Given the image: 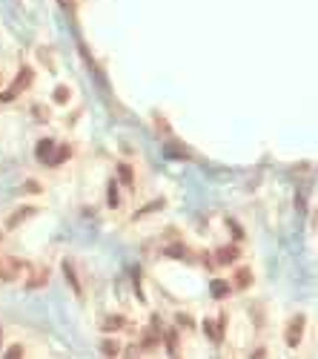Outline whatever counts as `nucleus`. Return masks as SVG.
<instances>
[{
    "label": "nucleus",
    "mask_w": 318,
    "mask_h": 359,
    "mask_svg": "<svg viewBox=\"0 0 318 359\" xmlns=\"http://www.w3.org/2000/svg\"><path fill=\"white\" fill-rule=\"evenodd\" d=\"M301 336H304V316L298 313L290 325H287L284 339H287V345H290V348H298V345H301Z\"/></svg>",
    "instance_id": "obj_1"
},
{
    "label": "nucleus",
    "mask_w": 318,
    "mask_h": 359,
    "mask_svg": "<svg viewBox=\"0 0 318 359\" xmlns=\"http://www.w3.org/2000/svg\"><path fill=\"white\" fill-rule=\"evenodd\" d=\"M63 273H66V279H69V287L78 293V296H83V287H80V279L78 273H75V267H72V261H63Z\"/></svg>",
    "instance_id": "obj_2"
},
{
    "label": "nucleus",
    "mask_w": 318,
    "mask_h": 359,
    "mask_svg": "<svg viewBox=\"0 0 318 359\" xmlns=\"http://www.w3.org/2000/svg\"><path fill=\"white\" fill-rule=\"evenodd\" d=\"M29 83H32V69H29V66H23V69H20V78L15 81V86H12V92L18 95V92H23V89H26Z\"/></svg>",
    "instance_id": "obj_3"
},
{
    "label": "nucleus",
    "mask_w": 318,
    "mask_h": 359,
    "mask_svg": "<svg viewBox=\"0 0 318 359\" xmlns=\"http://www.w3.org/2000/svg\"><path fill=\"white\" fill-rule=\"evenodd\" d=\"M209 290H212V296H215V299H227V296H230V290H232V287L227 285V282H221V279H215Z\"/></svg>",
    "instance_id": "obj_4"
},
{
    "label": "nucleus",
    "mask_w": 318,
    "mask_h": 359,
    "mask_svg": "<svg viewBox=\"0 0 318 359\" xmlns=\"http://www.w3.org/2000/svg\"><path fill=\"white\" fill-rule=\"evenodd\" d=\"M238 259V247H221L218 250V264H232Z\"/></svg>",
    "instance_id": "obj_5"
},
{
    "label": "nucleus",
    "mask_w": 318,
    "mask_h": 359,
    "mask_svg": "<svg viewBox=\"0 0 318 359\" xmlns=\"http://www.w3.org/2000/svg\"><path fill=\"white\" fill-rule=\"evenodd\" d=\"M69 155H72V150L66 147V144H63V147H58V150H55V153H52V158H49L46 164H52V167H58V164H63L66 158H69Z\"/></svg>",
    "instance_id": "obj_6"
},
{
    "label": "nucleus",
    "mask_w": 318,
    "mask_h": 359,
    "mask_svg": "<svg viewBox=\"0 0 318 359\" xmlns=\"http://www.w3.org/2000/svg\"><path fill=\"white\" fill-rule=\"evenodd\" d=\"M20 267H23V264H20L18 259H9V264H6V267L0 270V276H3L6 282H9V279H15V276H18V270H20Z\"/></svg>",
    "instance_id": "obj_7"
},
{
    "label": "nucleus",
    "mask_w": 318,
    "mask_h": 359,
    "mask_svg": "<svg viewBox=\"0 0 318 359\" xmlns=\"http://www.w3.org/2000/svg\"><path fill=\"white\" fill-rule=\"evenodd\" d=\"M46 279H49V270H46V267L35 270V273H32V279H29V287H43Z\"/></svg>",
    "instance_id": "obj_8"
},
{
    "label": "nucleus",
    "mask_w": 318,
    "mask_h": 359,
    "mask_svg": "<svg viewBox=\"0 0 318 359\" xmlns=\"http://www.w3.org/2000/svg\"><path fill=\"white\" fill-rule=\"evenodd\" d=\"M52 150H55V144H52V141H40V144H37V158L49 161V158H52Z\"/></svg>",
    "instance_id": "obj_9"
},
{
    "label": "nucleus",
    "mask_w": 318,
    "mask_h": 359,
    "mask_svg": "<svg viewBox=\"0 0 318 359\" xmlns=\"http://www.w3.org/2000/svg\"><path fill=\"white\" fill-rule=\"evenodd\" d=\"M106 201H109V207H118V187H115V181H109V187H106Z\"/></svg>",
    "instance_id": "obj_10"
},
{
    "label": "nucleus",
    "mask_w": 318,
    "mask_h": 359,
    "mask_svg": "<svg viewBox=\"0 0 318 359\" xmlns=\"http://www.w3.org/2000/svg\"><path fill=\"white\" fill-rule=\"evenodd\" d=\"M69 95H72L69 86H55V95H52V98H55V104H66V101H69Z\"/></svg>",
    "instance_id": "obj_11"
},
{
    "label": "nucleus",
    "mask_w": 318,
    "mask_h": 359,
    "mask_svg": "<svg viewBox=\"0 0 318 359\" xmlns=\"http://www.w3.org/2000/svg\"><path fill=\"white\" fill-rule=\"evenodd\" d=\"M100 350H103V356H118V350H121V348H118L115 339H106L103 345H100Z\"/></svg>",
    "instance_id": "obj_12"
},
{
    "label": "nucleus",
    "mask_w": 318,
    "mask_h": 359,
    "mask_svg": "<svg viewBox=\"0 0 318 359\" xmlns=\"http://www.w3.org/2000/svg\"><path fill=\"white\" fill-rule=\"evenodd\" d=\"M103 328H106V331H115V328H126V319H124V316H109Z\"/></svg>",
    "instance_id": "obj_13"
},
{
    "label": "nucleus",
    "mask_w": 318,
    "mask_h": 359,
    "mask_svg": "<svg viewBox=\"0 0 318 359\" xmlns=\"http://www.w3.org/2000/svg\"><path fill=\"white\" fill-rule=\"evenodd\" d=\"M167 350H169V356H178V342H175V331H167Z\"/></svg>",
    "instance_id": "obj_14"
},
{
    "label": "nucleus",
    "mask_w": 318,
    "mask_h": 359,
    "mask_svg": "<svg viewBox=\"0 0 318 359\" xmlns=\"http://www.w3.org/2000/svg\"><path fill=\"white\" fill-rule=\"evenodd\" d=\"M235 282H238L235 287H249V282H252V273H249V270H238Z\"/></svg>",
    "instance_id": "obj_15"
},
{
    "label": "nucleus",
    "mask_w": 318,
    "mask_h": 359,
    "mask_svg": "<svg viewBox=\"0 0 318 359\" xmlns=\"http://www.w3.org/2000/svg\"><path fill=\"white\" fill-rule=\"evenodd\" d=\"M118 170H121V181H124V184H132V167H129V164H121Z\"/></svg>",
    "instance_id": "obj_16"
},
{
    "label": "nucleus",
    "mask_w": 318,
    "mask_h": 359,
    "mask_svg": "<svg viewBox=\"0 0 318 359\" xmlns=\"http://www.w3.org/2000/svg\"><path fill=\"white\" fill-rule=\"evenodd\" d=\"M155 342H158V333L149 331V333H143V342H141V345H143V348H152Z\"/></svg>",
    "instance_id": "obj_17"
},
{
    "label": "nucleus",
    "mask_w": 318,
    "mask_h": 359,
    "mask_svg": "<svg viewBox=\"0 0 318 359\" xmlns=\"http://www.w3.org/2000/svg\"><path fill=\"white\" fill-rule=\"evenodd\" d=\"M6 356H9V359H20V356H23V348H20V345H15V348H9V353H6Z\"/></svg>",
    "instance_id": "obj_18"
},
{
    "label": "nucleus",
    "mask_w": 318,
    "mask_h": 359,
    "mask_svg": "<svg viewBox=\"0 0 318 359\" xmlns=\"http://www.w3.org/2000/svg\"><path fill=\"white\" fill-rule=\"evenodd\" d=\"M61 3H63V9L66 12H75V0H61Z\"/></svg>",
    "instance_id": "obj_19"
}]
</instances>
